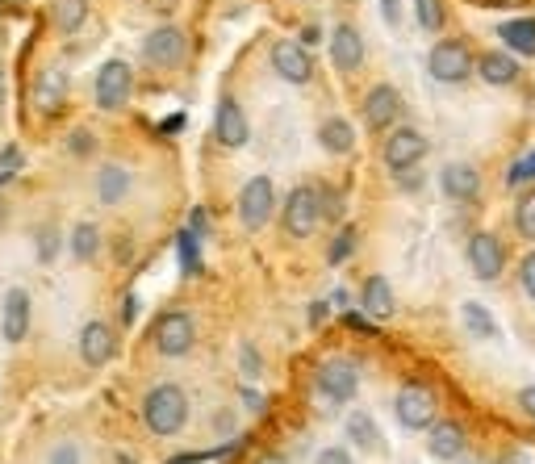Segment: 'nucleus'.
I'll list each match as a JSON object with an SVG mask.
<instances>
[{
    "label": "nucleus",
    "instance_id": "2f4dec72",
    "mask_svg": "<svg viewBox=\"0 0 535 464\" xmlns=\"http://www.w3.org/2000/svg\"><path fill=\"white\" fill-rule=\"evenodd\" d=\"M506 180H510V184H527V180H535V151H527L523 159H515V164H510V172H506Z\"/></svg>",
    "mask_w": 535,
    "mask_h": 464
},
{
    "label": "nucleus",
    "instance_id": "6ab92c4d",
    "mask_svg": "<svg viewBox=\"0 0 535 464\" xmlns=\"http://www.w3.org/2000/svg\"><path fill=\"white\" fill-rule=\"evenodd\" d=\"M63 97H67V76H63V72H46V76L34 84V109H38V113H59Z\"/></svg>",
    "mask_w": 535,
    "mask_h": 464
},
{
    "label": "nucleus",
    "instance_id": "4468645a",
    "mask_svg": "<svg viewBox=\"0 0 535 464\" xmlns=\"http://www.w3.org/2000/svg\"><path fill=\"white\" fill-rule=\"evenodd\" d=\"M113 352H118V339H113V331L105 327V322H88V327L80 331V356L84 364L101 368L113 360Z\"/></svg>",
    "mask_w": 535,
    "mask_h": 464
},
{
    "label": "nucleus",
    "instance_id": "39448f33",
    "mask_svg": "<svg viewBox=\"0 0 535 464\" xmlns=\"http://www.w3.org/2000/svg\"><path fill=\"white\" fill-rule=\"evenodd\" d=\"M393 410H398V423L406 431H431L435 427V393L427 385H406L398 393V402H393Z\"/></svg>",
    "mask_w": 535,
    "mask_h": 464
},
{
    "label": "nucleus",
    "instance_id": "ddd939ff",
    "mask_svg": "<svg viewBox=\"0 0 535 464\" xmlns=\"http://www.w3.org/2000/svg\"><path fill=\"white\" fill-rule=\"evenodd\" d=\"M272 67L281 72L289 84H306L314 76V63H310V51L301 42H276L272 46Z\"/></svg>",
    "mask_w": 535,
    "mask_h": 464
},
{
    "label": "nucleus",
    "instance_id": "4be33fe9",
    "mask_svg": "<svg viewBox=\"0 0 535 464\" xmlns=\"http://www.w3.org/2000/svg\"><path fill=\"white\" fill-rule=\"evenodd\" d=\"M130 172L126 168H118V164H105L101 172H97V197L105 201V205H118L126 193H130Z\"/></svg>",
    "mask_w": 535,
    "mask_h": 464
},
{
    "label": "nucleus",
    "instance_id": "412c9836",
    "mask_svg": "<svg viewBox=\"0 0 535 464\" xmlns=\"http://www.w3.org/2000/svg\"><path fill=\"white\" fill-rule=\"evenodd\" d=\"M318 143L327 147L331 155H347L356 147V130H352V122H343V118H327L318 126Z\"/></svg>",
    "mask_w": 535,
    "mask_h": 464
},
{
    "label": "nucleus",
    "instance_id": "c756f323",
    "mask_svg": "<svg viewBox=\"0 0 535 464\" xmlns=\"http://www.w3.org/2000/svg\"><path fill=\"white\" fill-rule=\"evenodd\" d=\"M515 230L523 239H535V189L519 197V210H515Z\"/></svg>",
    "mask_w": 535,
    "mask_h": 464
},
{
    "label": "nucleus",
    "instance_id": "0eeeda50",
    "mask_svg": "<svg viewBox=\"0 0 535 464\" xmlns=\"http://www.w3.org/2000/svg\"><path fill=\"white\" fill-rule=\"evenodd\" d=\"M423 155H427V138L418 134V130H398V134H389V143H385V164H389L393 176L414 172L418 164H423Z\"/></svg>",
    "mask_w": 535,
    "mask_h": 464
},
{
    "label": "nucleus",
    "instance_id": "1a4fd4ad",
    "mask_svg": "<svg viewBox=\"0 0 535 464\" xmlns=\"http://www.w3.org/2000/svg\"><path fill=\"white\" fill-rule=\"evenodd\" d=\"M151 339H155V347L164 356H184L193 347V339H197V331H193V318L189 314H164L155 322V331H151Z\"/></svg>",
    "mask_w": 535,
    "mask_h": 464
},
{
    "label": "nucleus",
    "instance_id": "7ed1b4c3",
    "mask_svg": "<svg viewBox=\"0 0 535 464\" xmlns=\"http://www.w3.org/2000/svg\"><path fill=\"white\" fill-rule=\"evenodd\" d=\"M427 67H431V76L439 80V84H460V80H469L473 76V51L464 42H439L435 51H431V59H427Z\"/></svg>",
    "mask_w": 535,
    "mask_h": 464
},
{
    "label": "nucleus",
    "instance_id": "9d476101",
    "mask_svg": "<svg viewBox=\"0 0 535 464\" xmlns=\"http://www.w3.org/2000/svg\"><path fill=\"white\" fill-rule=\"evenodd\" d=\"M184 51H189V42H184V34H180L176 26H159V30H151L147 42H143V55H147V63H155V67H180V63H184Z\"/></svg>",
    "mask_w": 535,
    "mask_h": 464
},
{
    "label": "nucleus",
    "instance_id": "5701e85b",
    "mask_svg": "<svg viewBox=\"0 0 535 464\" xmlns=\"http://www.w3.org/2000/svg\"><path fill=\"white\" fill-rule=\"evenodd\" d=\"M498 34H502V42L510 46V51H519V55H535V17L502 21Z\"/></svg>",
    "mask_w": 535,
    "mask_h": 464
},
{
    "label": "nucleus",
    "instance_id": "f03ea898",
    "mask_svg": "<svg viewBox=\"0 0 535 464\" xmlns=\"http://www.w3.org/2000/svg\"><path fill=\"white\" fill-rule=\"evenodd\" d=\"M281 222H285V235H293V239H310L314 235L318 222H322V193L314 189V184H301V189L289 193Z\"/></svg>",
    "mask_w": 535,
    "mask_h": 464
},
{
    "label": "nucleus",
    "instance_id": "423d86ee",
    "mask_svg": "<svg viewBox=\"0 0 535 464\" xmlns=\"http://www.w3.org/2000/svg\"><path fill=\"white\" fill-rule=\"evenodd\" d=\"M272 205H276V189L268 176H251L243 184V197H239V214H243V226L247 230H260L268 218H272Z\"/></svg>",
    "mask_w": 535,
    "mask_h": 464
},
{
    "label": "nucleus",
    "instance_id": "a19ab883",
    "mask_svg": "<svg viewBox=\"0 0 535 464\" xmlns=\"http://www.w3.org/2000/svg\"><path fill=\"white\" fill-rule=\"evenodd\" d=\"M51 464H80V452H76V448H59Z\"/></svg>",
    "mask_w": 535,
    "mask_h": 464
},
{
    "label": "nucleus",
    "instance_id": "dca6fc26",
    "mask_svg": "<svg viewBox=\"0 0 535 464\" xmlns=\"http://www.w3.org/2000/svg\"><path fill=\"white\" fill-rule=\"evenodd\" d=\"M331 59H335L339 72H356V67L364 63V38H360V30L339 26L331 34Z\"/></svg>",
    "mask_w": 535,
    "mask_h": 464
},
{
    "label": "nucleus",
    "instance_id": "49530a36",
    "mask_svg": "<svg viewBox=\"0 0 535 464\" xmlns=\"http://www.w3.org/2000/svg\"><path fill=\"white\" fill-rule=\"evenodd\" d=\"M5 176H9V172H0V184H5Z\"/></svg>",
    "mask_w": 535,
    "mask_h": 464
},
{
    "label": "nucleus",
    "instance_id": "e433bc0d",
    "mask_svg": "<svg viewBox=\"0 0 535 464\" xmlns=\"http://www.w3.org/2000/svg\"><path fill=\"white\" fill-rule=\"evenodd\" d=\"M318 464H352V456L343 448H327V452H318Z\"/></svg>",
    "mask_w": 535,
    "mask_h": 464
},
{
    "label": "nucleus",
    "instance_id": "cd10ccee",
    "mask_svg": "<svg viewBox=\"0 0 535 464\" xmlns=\"http://www.w3.org/2000/svg\"><path fill=\"white\" fill-rule=\"evenodd\" d=\"M464 327H469L477 339H494L498 335V322H494V314L481 306V301H464Z\"/></svg>",
    "mask_w": 535,
    "mask_h": 464
},
{
    "label": "nucleus",
    "instance_id": "a211bd4d",
    "mask_svg": "<svg viewBox=\"0 0 535 464\" xmlns=\"http://www.w3.org/2000/svg\"><path fill=\"white\" fill-rule=\"evenodd\" d=\"M439 180H444V193L452 201H473L481 193V176H477L473 164H448Z\"/></svg>",
    "mask_w": 535,
    "mask_h": 464
},
{
    "label": "nucleus",
    "instance_id": "b1692460",
    "mask_svg": "<svg viewBox=\"0 0 535 464\" xmlns=\"http://www.w3.org/2000/svg\"><path fill=\"white\" fill-rule=\"evenodd\" d=\"M481 80L485 84H498V88L502 84H515L519 80V63L510 59L506 51H490V55L481 59Z\"/></svg>",
    "mask_w": 535,
    "mask_h": 464
},
{
    "label": "nucleus",
    "instance_id": "2eb2a0df",
    "mask_svg": "<svg viewBox=\"0 0 535 464\" xmlns=\"http://www.w3.org/2000/svg\"><path fill=\"white\" fill-rule=\"evenodd\" d=\"M0 331H5V339L9 343H21L30 335V297L21 293V289H13L9 297H5V314H0Z\"/></svg>",
    "mask_w": 535,
    "mask_h": 464
},
{
    "label": "nucleus",
    "instance_id": "c9c22d12",
    "mask_svg": "<svg viewBox=\"0 0 535 464\" xmlns=\"http://www.w3.org/2000/svg\"><path fill=\"white\" fill-rule=\"evenodd\" d=\"M381 13L389 26H402V0H381Z\"/></svg>",
    "mask_w": 535,
    "mask_h": 464
},
{
    "label": "nucleus",
    "instance_id": "ea45409f",
    "mask_svg": "<svg viewBox=\"0 0 535 464\" xmlns=\"http://www.w3.org/2000/svg\"><path fill=\"white\" fill-rule=\"evenodd\" d=\"M519 406H523V410L531 414V419H535V385H527V389L519 393Z\"/></svg>",
    "mask_w": 535,
    "mask_h": 464
},
{
    "label": "nucleus",
    "instance_id": "72a5a7b5",
    "mask_svg": "<svg viewBox=\"0 0 535 464\" xmlns=\"http://www.w3.org/2000/svg\"><path fill=\"white\" fill-rule=\"evenodd\" d=\"M55 251H59V235H55V226L38 230V260L51 264V260H55Z\"/></svg>",
    "mask_w": 535,
    "mask_h": 464
},
{
    "label": "nucleus",
    "instance_id": "9b49d317",
    "mask_svg": "<svg viewBox=\"0 0 535 464\" xmlns=\"http://www.w3.org/2000/svg\"><path fill=\"white\" fill-rule=\"evenodd\" d=\"M398 118H402L398 88H393V84H377L364 97V122H368V130H385L389 122H398Z\"/></svg>",
    "mask_w": 535,
    "mask_h": 464
},
{
    "label": "nucleus",
    "instance_id": "37998d69",
    "mask_svg": "<svg viewBox=\"0 0 535 464\" xmlns=\"http://www.w3.org/2000/svg\"><path fill=\"white\" fill-rule=\"evenodd\" d=\"M21 164V155H17V147H9V155H5V172H13Z\"/></svg>",
    "mask_w": 535,
    "mask_h": 464
},
{
    "label": "nucleus",
    "instance_id": "a18cd8bd",
    "mask_svg": "<svg viewBox=\"0 0 535 464\" xmlns=\"http://www.w3.org/2000/svg\"><path fill=\"white\" fill-rule=\"evenodd\" d=\"M255 464H289V460H285V456H260Z\"/></svg>",
    "mask_w": 535,
    "mask_h": 464
},
{
    "label": "nucleus",
    "instance_id": "6e6552de",
    "mask_svg": "<svg viewBox=\"0 0 535 464\" xmlns=\"http://www.w3.org/2000/svg\"><path fill=\"white\" fill-rule=\"evenodd\" d=\"M130 88H134L130 63L109 59L101 72H97V105H101V109H122L126 97H130Z\"/></svg>",
    "mask_w": 535,
    "mask_h": 464
},
{
    "label": "nucleus",
    "instance_id": "de8ad7c7",
    "mask_svg": "<svg viewBox=\"0 0 535 464\" xmlns=\"http://www.w3.org/2000/svg\"><path fill=\"white\" fill-rule=\"evenodd\" d=\"M9 5H17V0H9Z\"/></svg>",
    "mask_w": 535,
    "mask_h": 464
},
{
    "label": "nucleus",
    "instance_id": "aec40b11",
    "mask_svg": "<svg viewBox=\"0 0 535 464\" xmlns=\"http://www.w3.org/2000/svg\"><path fill=\"white\" fill-rule=\"evenodd\" d=\"M360 301H364L368 318H389L393 314V289H389L385 276H368L364 289H360Z\"/></svg>",
    "mask_w": 535,
    "mask_h": 464
},
{
    "label": "nucleus",
    "instance_id": "58836bf2",
    "mask_svg": "<svg viewBox=\"0 0 535 464\" xmlns=\"http://www.w3.org/2000/svg\"><path fill=\"white\" fill-rule=\"evenodd\" d=\"M510 464H535V444H519L515 456H510Z\"/></svg>",
    "mask_w": 535,
    "mask_h": 464
},
{
    "label": "nucleus",
    "instance_id": "7c9ffc66",
    "mask_svg": "<svg viewBox=\"0 0 535 464\" xmlns=\"http://www.w3.org/2000/svg\"><path fill=\"white\" fill-rule=\"evenodd\" d=\"M414 13H418V26L423 30L444 26V0H414Z\"/></svg>",
    "mask_w": 535,
    "mask_h": 464
},
{
    "label": "nucleus",
    "instance_id": "f704fd0d",
    "mask_svg": "<svg viewBox=\"0 0 535 464\" xmlns=\"http://www.w3.org/2000/svg\"><path fill=\"white\" fill-rule=\"evenodd\" d=\"M519 276H523V289H527V297L535 301V251L523 260V268H519Z\"/></svg>",
    "mask_w": 535,
    "mask_h": 464
},
{
    "label": "nucleus",
    "instance_id": "bb28decb",
    "mask_svg": "<svg viewBox=\"0 0 535 464\" xmlns=\"http://www.w3.org/2000/svg\"><path fill=\"white\" fill-rule=\"evenodd\" d=\"M84 17H88V0H51V21H55V30L76 34V30L84 26Z\"/></svg>",
    "mask_w": 535,
    "mask_h": 464
},
{
    "label": "nucleus",
    "instance_id": "a878e982",
    "mask_svg": "<svg viewBox=\"0 0 535 464\" xmlns=\"http://www.w3.org/2000/svg\"><path fill=\"white\" fill-rule=\"evenodd\" d=\"M431 452L439 460H456L464 452V431L456 423H435L431 427Z\"/></svg>",
    "mask_w": 535,
    "mask_h": 464
},
{
    "label": "nucleus",
    "instance_id": "f8f14e48",
    "mask_svg": "<svg viewBox=\"0 0 535 464\" xmlns=\"http://www.w3.org/2000/svg\"><path fill=\"white\" fill-rule=\"evenodd\" d=\"M469 264H473V272L481 276V281H498L502 276V264H506V251H502V243H498V235H473L469 239Z\"/></svg>",
    "mask_w": 535,
    "mask_h": 464
},
{
    "label": "nucleus",
    "instance_id": "c85d7f7f",
    "mask_svg": "<svg viewBox=\"0 0 535 464\" xmlns=\"http://www.w3.org/2000/svg\"><path fill=\"white\" fill-rule=\"evenodd\" d=\"M97 251H101V230L92 226V222H80L72 230V255L88 264V260H97Z\"/></svg>",
    "mask_w": 535,
    "mask_h": 464
},
{
    "label": "nucleus",
    "instance_id": "20e7f679",
    "mask_svg": "<svg viewBox=\"0 0 535 464\" xmlns=\"http://www.w3.org/2000/svg\"><path fill=\"white\" fill-rule=\"evenodd\" d=\"M318 393L327 402H352L356 398V389H360V373H356V364L352 360H327V364H318V377H314Z\"/></svg>",
    "mask_w": 535,
    "mask_h": 464
},
{
    "label": "nucleus",
    "instance_id": "f257e3e1",
    "mask_svg": "<svg viewBox=\"0 0 535 464\" xmlns=\"http://www.w3.org/2000/svg\"><path fill=\"white\" fill-rule=\"evenodd\" d=\"M143 419L155 435H176L189 419V402H184V389L180 385H159L147 393L143 402Z\"/></svg>",
    "mask_w": 535,
    "mask_h": 464
},
{
    "label": "nucleus",
    "instance_id": "f3484780",
    "mask_svg": "<svg viewBox=\"0 0 535 464\" xmlns=\"http://www.w3.org/2000/svg\"><path fill=\"white\" fill-rule=\"evenodd\" d=\"M214 134L222 147H243L247 143V118L235 101H222L218 105V118H214Z\"/></svg>",
    "mask_w": 535,
    "mask_h": 464
},
{
    "label": "nucleus",
    "instance_id": "393cba45",
    "mask_svg": "<svg viewBox=\"0 0 535 464\" xmlns=\"http://www.w3.org/2000/svg\"><path fill=\"white\" fill-rule=\"evenodd\" d=\"M347 435H352V444L364 448V452H381L385 448L377 423H372V414H364V410H356L352 419H347Z\"/></svg>",
    "mask_w": 535,
    "mask_h": 464
},
{
    "label": "nucleus",
    "instance_id": "c03bdc74",
    "mask_svg": "<svg viewBox=\"0 0 535 464\" xmlns=\"http://www.w3.org/2000/svg\"><path fill=\"white\" fill-rule=\"evenodd\" d=\"M122 310H126V322H134V314H138V301H134V297H126V306H122Z\"/></svg>",
    "mask_w": 535,
    "mask_h": 464
},
{
    "label": "nucleus",
    "instance_id": "79ce46f5",
    "mask_svg": "<svg viewBox=\"0 0 535 464\" xmlns=\"http://www.w3.org/2000/svg\"><path fill=\"white\" fill-rule=\"evenodd\" d=\"M72 147H76V155H88V134H76Z\"/></svg>",
    "mask_w": 535,
    "mask_h": 464
},
{
    "label": "nucleus",
    "instance_id": "473e14b6",
    "mask_svg": "<svg viewBox=\"0 0 535 464\" xmlns=\"http://www.w3.org/2000/svg\"><path fill=\"white\" fill-rule=\"evenodd\" d=\"M352 247H356V230H339V239L331 243V255H327V260H331V264H343L347 255H352Z\"/></svg>",
    "mask_w": 535,
    "mask_h": 464
},
{
    "label": "nucleus",
    "instance_id": "4c0bfd02",
    "mask_svg": "<svg viewBox=\"0 0 535 464\" xmlns=\"http://www.w3.org/2000/svg\"><path fill=\"white\" fill-rule=\"evenodd\" d=\"M180 247H184V268L193 272V268H197V243H193V235H184Z\"/></svg>",
    "mask_w": 535,
    "mask_h": 464
}]
</instances>
